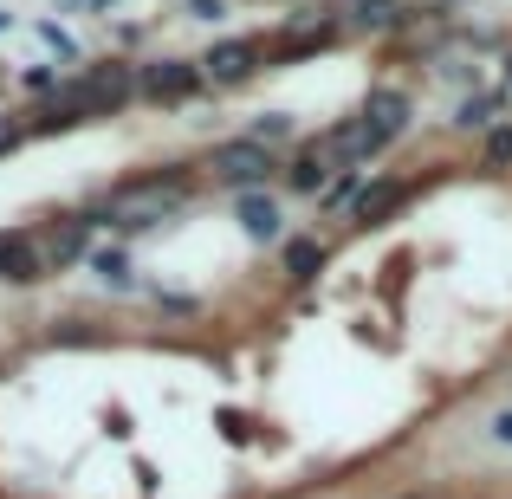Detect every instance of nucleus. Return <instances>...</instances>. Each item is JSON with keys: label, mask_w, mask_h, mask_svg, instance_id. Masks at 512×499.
I'll list each match as a JSON object with an SVG mask.
<instances>
[{"label": "nucleus", "mask_w": 512, "mask_h": 499, "mask_svg": "<svg viewBox=\"0 0 512 499\" xmlns=\"http://www.w3.org/2000/svg\"><path fill=\"white\" fill-rule=\"evenodd\" d=\"M188 195H195V169H188V163H156V169L130 175V182L104 188V195H98V208H91V221H104V227H124V234H137V227H156V221H169V214L182 208Z\"/></svg>", "instance_id": "nucleus-1"}, {"label": "nucleus", "mask_w": 512, "mask_h": 499, "mask_svg": "<svg viewBox=\"0 0 512 499\" xmlns=\"http://www.w3.org/2000/svg\"><path fill=\"white\" fill-rule=\"evenodd\" d=\"M201 169H208L221 188L247 195V188H266V175H279V156L266 150V143H253V137H227V143H214V150H208V163H201Z\"/></svg>", "instance_id": "nucleus-2"}, {"label": "nucleus", "mask_w": 512, "mask_h": 499, "mask_svg": "<svg viewBox=\"0 0 512 499\" xmlns=\"http://www.w3.org/2000/svg\"><path fill=\"white\" fill-rule=\"evenodd\" d=\"M195 65H201V85H214V91L247 85V78L266 65V39H221V46H208Z\"/></svg>", "instance_id": "nucleus-3"}, {"label": "nucleus", "mask_w": 512, "mask_h": 499, "mask_svg": "<svg viewBox=\"0 0 512 499\" xmlns=\"http://www.w3.org/2000/svg\"><path fill=\"white\" fill-rule=\"evenodd\" d=\"M91 227H98V221H91V208L33 227V247H39V260H46V273H65L72 260H85V253H91Z\"/></svg>", "instance_id": "nucleus-4"}, {"label": "nucleus", "mask_w": 512, "mask_h": 499, "mask_svg": "<svg viewBox=\"0 0 512 499\" xmlns=\"http://www.w3.org/2000/svg\"><path fill=\"white\" fill-rule=\"evenodd\" d=\"M195 91H201L195 59H143L137 65V98H150V104H188Z\"/></svg>", "instance_id": "nucleus-5"}, {"label": "nucleus", "mask_w": 512, "mask_h": 499, "mask_svg": "<svg viewBox=\"0 0 512 499\" xmlns=\"http://www.w3.org/2000/svg\"><path fill=\"white\" fill-rule=\"evenodd\" d=\"M338 169H344V163L331 156V143H325V137H305L299 150H292V163H279V175H286L292 195H325Z\"/></svg>", "instance_id": "nucleus-6"}, {"label": "nucleus", "mask_w": 512, "mask_h": 499, "mask_svg": "<svg viewBox=\"0 0 512 499\" xmlns=\"http://www.w3.org/2000/svg\"><path fill=\"white\" fill-rule=\"evenodd\" d=\"M409 195H415V182H402V175H376V182H363L357 201H350V227H383Z\"/></svg>", "instance_id": "nucleus-7"}, {"label": "nucleus", "mask_w": 512, "mask_h": 499, "mask_svg": "<svg viewBox=\"0 0 512 499\" xmlns=\"http://www.w3.org/2000/svg\"><path fill=\"white\" fill-rule=\"evenodd\" d=\"M357 117H363V124H370V130H376L383 143H396L402 130H409L415 104H409V91H396V85H376L370 98H363V111H357Z\"/></svg>", "instance_id": "nucleus-8"}, {"label": "nucleus", "mask_w": 512, "mask_h": 499, "mask_svg": "<svg viewBox=\"0 0 512 499\" xmlns=\"http://www.w3.org/2000/svg\"><path fill=\"white\" fill-rule=\"evenodd\" d=\"M325 143H331V156H338L344 169H363L370 156H383V150H389V143L376 137L363 117H344V124H331V130H325Z\"/></svg>", "instance_id": "nucleus-9"}, {"label": "nucleus", "mask_w": 512, "mask_h": 499, "mask_svg": "<svg viewBox=\"0 0 512 499\" xmlns=\"http://www.w3.org/2000/svg\"><path fill=\"white\" fill-rule=\"evenodd\" d=\"M234 221L247 240H279L286 234V214H279V201L266 195V188H247V195H234Z\"/></svg>", "instance_id": "nucleus-10"}, {"label": "nucleus", "mask_w": 512, "mask_h": 499, "mask_svg": "<svg viewBox=\"0 0 512 499\" xmlns=\"http://www.w3.org/2000/svg\"><path fill=\"white\" fill-rule=\"evenodd\" d=\"M0 279H7V286H39V279H46V260H39V247H33L26 227L7 234V266H0Z\"/></svg>", "instance_id": "nucleus-11"}, {"label": "nucleus", "mask_w": 512, "mask_h": 499, "mask_svg": "<svg viewBox=\"0 0 512 499\" xmlns=\"http://www.w3.org/2000/svg\"><path fill=\"white\" fill-rule=\"evenodd\" d=\"M325 260H331V247H325L318 234L286 240V279H292V286H312V279L325 273Z\"/></svg>", "instance_id": "nucleus-12"}, {"label": "nucleus", "mask_w": 512, "mask_h": 499, "mask_svg": "<svg viewBox=\"0 0 512 499\" xmlns=\"http://www.w3.org/2000/svg\"><path fill=\"white\" fill-rule=\"evenodd\" d=\"M409 20L415 7H402V0H350V26H363V33H396Z\"/></svg>", "instance_id": "nucleus-13"}, {"label": "nucleus", "mask_w": 512, "mask_h": 499, "mask_svg": "<svg viewBox=\"0 0 512 499\" xmlns=\"http://www.w3.org/2000/svg\"><path fill=\"white\" fill-rule=\"evenodd\" d=\"M493 124H506V85L500 91H474V98L454 111V130H493Z\"/></svg>", "instance_id": "nucleus-14"}, {"label": "nucleus", "mask_w": 512, "mask_h": 499, "mask_svg": "<svg viewBox=\"0 0 512 499\" xmlns=\"http://www.w3.org/2000/svg\"><path fill=\"white\" fill-rule=\"evenodd\" d=\"M91 273H98L104 286H117V292L137 286V273H130V253H124V247H98V253H91Z\"/></svg>", "instance_id": "nucleus-15"}, {"label": "nucleus", "mask_w": 512, "mask_h": 499, "mask_svg": "<svg viewBox=\"0 0 512 499\" xmlns=\"http://www.w3.org/2000/svg\"><path fill=\"white\" fill-rule=\"evenodd\" d=\"M363 182H370L363 169H338V175H331V188H325V208H331V214H350V201H357Z\"/></svg>", "instance_id": "nucleus-16"}, {"label": "nucleus", "mask_w": 512, "mask_h": 499, "mask_svg": "<svg viewBox=\"0 0 512 499\" xmlns=\"http://www.w3.org/2000/svg\"><path fill=\"white\" fill-rule=\"evenodd\" d=\"M247 137H253V143H266V150L279 156V143L292 137V117H286V111H260V117H253V130H247Z\"/></svg>", "instance_id": "nucleus-17"}, {"label": "nucleus", "mask_w": 512, "mask_h": 499, "mask_svg": "<svg viewBox=\"0 0 512 499\" xmlns=\"http://www.w3.org/2000/svg\"><path fill=\"white\" fill-rule=\"evenodd\" d=\"M480 169H512V124H493L480 143Z\"/></svg>", "instance_id": "nucleus-18"}, {"label": "nucleus", "mask_w": 512, "mask_h": 499, "mask_svg": "<svg viewBox=\"0 0 512 499\" xmlns=\"http://www.w3.org/2000/svg\"><path fill=\"white\" fill-rule=\"evenodd\" d=\"M33 39H39V46H46V52H59V59H78V46H72V33H65V26H59V20H39V26H33Z\"/></svg>", "instance_id": "nucleus-19"}, {"label": "nucleus", "mask_w": 512, "mask_h": 499, "mask_svg": "<svg viewBox=\"0 0 512 499\" xmlns=\"http://www.w3.org/2000/svg\"><path fill=\"white\" fill-rule=\"evenodd\" d=\"M91 337H98V331H91L85 318H65V325H52V344H91Z\"/></svg>", "instance_id": "nucleus-20"}, {"label": "nucleus", "mask_w": 512, "mask_h": 499, "mask_svg": "<svg viewBox=\"0 0 512 499\" xmlns=\"http://www.w3.org/2000/svg\"><path fill=\"white\" fill-rule=\"evenodd\" d=\"M26 91H33V98H52V91H59V72H52V65H33V72H26Z\"/></svg>", "instance_id": "nucleus-21"}, {"label": "nucleus", "mask_w": 512, "mask_h": 499, "mask_svg": "<svg viewBox=\"0 0 512 499\" xmlns=\"http://www.w3.org/2000/svg\"><path fill=\"white\" fill-rule=\"evenodd\" d=\"M26 143V124H13V117H0V156H13Z\"/></svg>", "instance_id": "nucleus-22"}, {"label": "nucleus", "mask_w": 512, "mask_h": 499, "mask_svg": "<svg viewBox=\"0 0 512 499\" xmlns=\"http://www.w3.org/2000/svg\"><path fill=\"white\" fill-rule=\"evenodd\" d=\"M188 13H195V20H221L227 0H188Z\"/></svg>", "instance_id": "nucleus-23"}, {"label": "nucleus", "mask_w": 512, "mask_h": 499, "mask_svg": "<svg viewBox=\"0 0 512 499\" xmlns=\"http://www.w3.org/2000/svg\"><path fill=\"white\" fill-rule=\"evenodd\" d=\"M493 441H506V448H512V409H506V415H493Z\"/></svg>", "instance_id": "nucleus-24"}, {"label": "nucleus", "mask_w": 512, "mask_h": 499, "mask_svg": "<svg viewBox=\"0 0 512 499\" xmlns=\"http://www.w3.org/2000/svg\"><path fill=\"white\" fill-rule=\"evenodd\" d=\"M85 7H91V13H111V7H117V0H85Z\"/></svg>", "instance_id": "nucleus-25"}, {"label": "nucleus", "mask_w": 512, "mask_h": 499, "mask_svg": "<svg viewBox=\"0 0 512 499\" xmlns=\"http://www.w3.org/2000/svg\"><path fill=\"white\" fill-rule=\"evenodd\" d=\"M500 72H506V91H512V52H506V59H500Z\"/></svg>", "instance_id": "nucleus-26"}, {"label": "nucleus", "mask_w": 512, "mask_h": 499, "mask_svg": "<svg viewBox=\"0 0 512 499\" xmlns=\"http://www.w3.org/2000/svg\"><path fill=\"white\" fill-rule=\"evenodd\" d=\"M7 26H13V13H7V7H0V33H7Z\"/></svg>", "instance_id": "nucleus-27"}, {"label": "nucleus", "mask_w": 512, "mask_h": 499, "mask_svg": "<svg viewBox=\"0 0 512 499\" xmlns=\"http://www.w3.org/2000/svg\"><path fill=\"white\" fill-rule=\"evenodd\" d=\"M0 266H7V234H0Z\"/></svg>", "instance_id": "nucleus-28"}, {"label": "nucleus", "mask_w": 512, "mask_h": 499, "mask_svg": "<svg viewBox=\"0 0 512 499\" xmlns=\"http://www.w3.org/2000/svg\"><path fill=\"white\" fill-rule=\"evenodd\" d=\"M59 7H85V0H59Z\"/></svg>", "instance_id": "nucleus-29"}, {"label": "nucleus", "mask_w": 512, "mask_h": 499, "mask_svg": "<svg viewBox=\"0 0 512 499\" xmlns=\"http://www.w3.org/2000/svg\"><path fill=\"white\" fill-rule=\"evenodd\" d=\"M402 499H422V493H402Z\"/></svg>", "instance_id": "nucleus-30"}]
</instances>
